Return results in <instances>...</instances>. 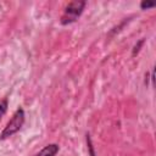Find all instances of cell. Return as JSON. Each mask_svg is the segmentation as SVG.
<instances>
[{
	"instance_id": "6da1fadb",
	"label": "cell",
	"mask_w": 156,
	"mask_h": 156,
	"mask_svg": "<svg viewBox=\"0 0 156 156\" xmlns=\"http://www.w3.org/2000/svg\"><path fill=\"white\" fill-rule=\"evenodd\" d=\"M85 5H87V2L83 1V0L82 1L76 0V1L68 2L66 5L65 10H63V13L60 17V23L62 26H67V24H71V23L76 22L80 17V15L83 13Z\"/></svg>"
},
{
	"instance_id": "7a4b0ae2",
	"label": "cell",
	"mask_w": 156,
	"mask_h": 156,
	"mask_svg": "<svg viewBox=\"0 0 156 156\" xmlns=\"http://www.w3.org/2000/svg\"><path fill=\"white\" fill-rule=\"evenodd\" d=\"M24 119H26V115H24V110L22 107L17 108L15 111V113L12 115L11 119L7 122L6 127L4 128V130L1 132V135H0V139L1 140H5L10 136H12L13 134H16L17 132L21 130V128L23 127L24 124Z\"/></svg>"
},
{
	"instance_id": "3957f363",
	"label": "cell",
	"mask_w": 156,
	"mask_h": 156,
	"mask_svg": "<svg viewBox=\"0 0 156 156\" xmlns=\"http://www.w3.org/2000/svg\"><path fill=\"white\" fill-rule=\"evenodd\" d=\"M60 151V146L55 143L52 144H48L46 146H44L39 152H37L34 156H55L57 152Z\"/></svg>"
},
{
	"instance_id": "277c9868",
	"label": "cell",
	"mask_w": 156,
	"mask_h": 156,
	"mask_svg": "<svg viewBox=\"0 0 156 156\" xmlns=\"http://www.w3.org/2000/svg\"><path fill=\"white\" fill-rule=\"evenodd\" d=\"M7 99H4L2 101H0V119H1V117L5 115V112H6V110H7Z\"/></svg>"
},
{
	"instance_id": "5b68a950",
	"label": "cell",
	"mask_w": 156,
	"mask_h": 156,
	"mask_svg": "<svg viewBox=\"0 0 156 156\" xmlns=\"http://www.w3.org/2000/svg\"><path fill=\"white\" fill-rule=\"evenodd\" d=\"M154 6H155V2H152V1H141L140 2V9L141 10H149Z\"/></svg>"
},
{
	"instance_id": "8992f818",
	"label": "cell",
	"mask_w": 156,
	"mask_h": 156,
	"mask_svg": "<svg viewBox=\"0 0 156 156\" xmlns=\"http://www.w3.org/2000/svg\"><path fill=\"white\" fill-rule=\"evenodd\" d=\"M144 44V39H140L139 41H138V44H135L134 45V48H133V51H132V55L133 56H135L139 51H140V48H141V45Z\"/></svg>"
},
{
	"instance_id": "52a82bcc",
	"label": "cell",
	"mask_w": 156,
	"mask_h": 156,
	"mask_svg": "<svg viewBox=\"0 0 156 156\" xmlns=\"http://www.w3.org/2000/svg\"><path fill=\"white\" fill-rule=\"evenodd\" d=\"M87 143H88L89 155H90V156H95V152H94V149H93V144H91V140H90V135H89V134H87Z\"/></svg>"
}]
</instances>
